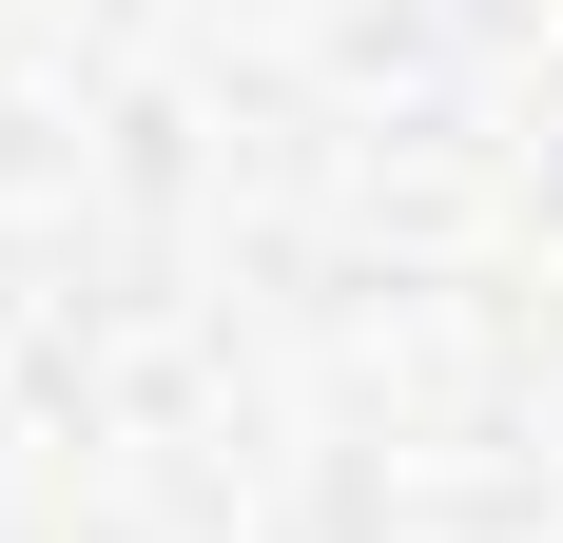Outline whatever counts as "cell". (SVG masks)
<instances>
[]
</instances>
